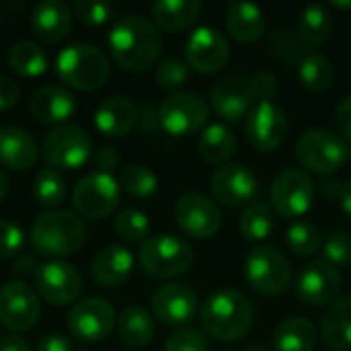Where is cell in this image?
<instances>
[{"instance_id": "f907efd6", "label": "cell", "mask_w": 351, "mask_h": 351, "mask_svg": "<svg viewBox=\"0 0 351 351\" xmlns=\"http://www.w3.org/2000/svg\"><path fill=\"white\" fill-rule=\"evenodd\" d=\"M97 162H99L103 173H109L111 169H115L119 165V152L115 148H111V146H103L97 152Z\"/></svg>"}, {"instance_id": "4fadbf2b", "label": "cell", "mask_w": 351, "mask_h": 351, "mask_svg": "<svg viewBox=\"0 0 351 351\" xmlns=\"http://www.w3.org/2000/svg\"><path fill=\"white\" fill-rule=\"evenodd\" d=\"M93 154L88 134L78 125H60L43 140V158L58 169H80Z\"/></svg>"}, {"instance_id": "db71d44e", "label": "cell", "mask_w": 351, "mask_h": 351, "mask_svg": "<svg viewBox=\"0 0 351 351\" xmlns=\"http://www.w3.org/2000/svg\"><path fill=\"white\" fill-rule=\"evenodd\" d=\"M339 204H341V208H343V212L348 214L351 218V179L348 183H343V187H341V193H339V199H337Z\"/></svg>"}, {"instance_id": "6da1fadb", "label": "cell", "mask_w": 351, "mask_h": 351, "mask_svg": "<svg viewBox=\"0 0 351 351\" xmlns=\"http://www.w3.org/2000/svg\"><path fill=\"white\" fill-rule=\"evenodd\" d=\"M109 51L119 68L136 74L146 72L162 51L158 27L142 14H125L109 33Z\"/></svg>"}, {"instance_id": "7bdbcfd3", "label": "cell", "mask_w": 351, "mask_h": 351, "mask_svg": "<svg viewBox=\"0 0 351 351\" xmlns=\"http://www.w3.org/2000/svg\"><path fill=\"white\" fill-rule=\"evenodd\" d=\"M323 257L333 267H346L351 265V234L337 230L333 232L327 243L323 245Z\"/></svg>"}, {"instance_id": "d590c367", "label": "cell", "mask_w": 351, "mask_h": 351, "mask_svg": "<svg viewBox=\"0 0 351 351\" xmlns=\"http://www.w3.org/2000/svg\"><path fill=\"white\" fill-rule=\"evenodd\" d=\"M239 226L247 241L259 243L274 230V210L265 202H251L241 214Z\"/></svg>"}, {"instance_id": "74e56055", "label": "cell", "mask_w": 351, "mask_h": 351, "mask_svg": "<svg viewBox=\"0 0 351 351\" xmlns=\"http://www.w3.org/2000/svg\"><path fill=\"white\" fill-rule=\"evenodd\" d=\"M121 187L125 193H130L136 199H148L156 193L158 189V179L156 175L142 165H130L121 171V179H119Z\"/></svg>"}, {"instance_id": "277c9868", "label": "cell", "mask_w": 351, "mask_h": 351, "mask_svg": "<svg viewBox=\"0 0 351 351\" xmlns=\"http://www.w3.org/2000/svg\"><path fill=\"white\" fill-rule=\"evenodd\" d=\"M56 72L66 86L90 93L109 80L111 64L97 45L72 43L58 53Z\"/></svg>"}, {"instance_id": "7dc6e473", "label": "cell", "mask_w": 351, "mask_h": 351, "mask_svg": "<svg viewBox=\"0 0 351 351\" xmlns=\"http://www.w3.org/2000/svg\"><path fill=\"white\" fill-rule=\"evenodd\" d=\"M335 125L339 130V136L351 144V95L339 101L335 109Z\"/></svg>"}, {"instance_id": "83f0119b", "label": "cell", "mask_w": 351, "mask_h": 351, "mask_svg": "<svg viewBox=\"0 0 351 351\" xmlns=\"http://www.w3.org/2000/svg\"><path fill=\"white\" fill-rule=\"evenodd\" d=\"M226 29L237 41L253 43L265 31V14L257 4L230 2L226 8Z\"/></svg>"}, {"instance_id": "e0dca14e", "label": "cell", "mask_w": 351, "mask_h": 351, "mask_svg": "<svg viewBox=\"0 0 351 351\" xmlns=\"http://www.w3.org/2000/svg\"><path fill=\"white\" fill-rule=\"evenodd\" d=\"M247 140L259 152L276 150L288 134V117L274 101L257 103L247 117Z\"/></svg>"}, {"instance_id": "f6af8a7d", "label": "cell", "mask_w": 351, "mask_h": 351, "mask_svg": "<svg viewBox=\"0 0 351 351\" xmlns=\"http://www.w3.org/2000/svg\"><path fill=\"white\" fill-rule=\"evenodd\" d=\"M23 230L14 222L0 220V259H8L19 253L23 247Z\"/></svg>"}, {"instance_id": "ffe728a7", "label": "cell", "mask_w": 351, "mask_h": 351, "mask_svg": "<svg viewBox=\"0 0 351 351\" xmlns=\"http://www.w3.org/2000/svg\"><path fill=\"white\" fill-rule=\"evenodd\" d=\"M214 111L226 121H239L243 115H249L255 95L251 86V76L247 74H228L220 78L210 93ZM257 105V103H255Z\"/></svg>"}, {"instance_id": "4dcf8cb0", "label": "cell", "mask_w": 351, "mask_h": 351, "mask_svg": "<svg viewBox=\"0 0 351 351\" xmlns=\"http://www.w3.org/2000/svg\"><path fill=\"white\" fill-rule=\"evenodd\" d=\"M117 335L130 348H144L154 339V319L142 306H128L117 319Z\"/></svg>"}, {"instance_id": "b9f144b4", "label": "cell", "mask_w": 351, "mask_h": 351, "mask_svg": "<svg viewBox=\"0 0 351 351\" xmlns=\"http://www.w3.org/2000/svg\"><path fill=\"white\" fill-rule=\"evenodd\" d=\"M165 351H210V341L202 331L193 327H181L169 335Z\"/></svg>"}, {"instance_id": "816d5d0a", "label": "cell", "mask_w": 351, "mask_h": 351, "mask_svg": "<svg viewBox=\"0 0 351 351\" xmlns=\"http://www.w3.org/2000/svg\"><path fill=\"white\" fill-rule=\"evenodd\" d=\"M0 351H31V348L19 335H4L0 337Z\"/></svg>"}, {"instance_id": "2e32d148", "label": "cell", "mask_w": 351, "mask_h": 351, "mask_svg": "<svg viewBox=\"0 0 351 351\" xmlns=\"http://www.w3.org/2000/svg\"><path fill=\"white\" fill-rule=\"evenodd\" d=\"M175 220L179 228L191 239H210L222 226L218 206L204 193H185L175 204Z\"/></svg>"}, {"instance_id": "d6a6232c", "label": "cell", "mask_w": 351, "mask_h": 351, "mask_svg": "<svg viewBox=\"0 0 351 351\" xmlns=\"http://www.w3.org/2000/svg\"><path fill=\"white\" fill-rule=\"evenodd\" d=\"M8 66L12 72L25 78L41 76L47 70V56L45 51L33 41H16L8 51Z\"/></svg>"}, {"instance_id": "7402d4cb", "label": "cell", "mask_w": 351, "mask_h": 351, "mask_svg": "<svg viewBox=\"0 0 351 351\" xmlns=\"http://www.w3.org/2000/svg\"><path fill=\"white\" fill-rule=\"evenodd\" d=\"M72 10L62 0H43L33 6L31 29L37 39L45 43H60L70 35Z\"/></svg>"}, {"instance_id": "9f6ffc18", "label": "cell", "mask_w": 351, "mask_h": 351, "mask_svg": "<svg viewBox=\"0 0 351 351\" xmlns=\"http://www.w3.org/2000/svg\"><path fill=\"white\" fill-rule=\"evenodd\" d=\"M243 351H269V348L263 341H253V343H249Z\"/></svg>"}, {"instance_id": "680465c9", "label": "cell", "mask_w": 351, "mask_h": 351, "mask_svg": "<svg viewBox=\"0 0 351 351\" xmlns=\"http://www.w3.org/2000/svg\"><path fill=\"white\" fill-rule=\"evenodd\" d=\"M0 23H2V10H0Z\"/></svg>"}, {"instance_id": "e575fe53", "label": "cell", "mask_w": 351, "mask_h": 351, "mask_svg": "<svg viewBox=\"0 0 351 351\" xmlns=\"http://www.w3.org/2000/svg\"><path fill=\"white\" fill-rule=\"evenodd\" d=\"M298 78L311 93H323L331 86L335 78L333 64L323 53H308L298 64Z\"/></svg>"}, {"instance_id": "ba28073f", "label": "cell", "mask_w": 351, "mask_h": 351, "mask_svg": "<svg viewBox=\"0 0 351 351\" xmlns=\"http://www.w3.org/2000/svg\"><path fill=\"white\" fill-rule=\"evenodd\" d=\"M119 193L121 187L111 173L95 171L76 183L72 191V204L82 218L103 220L117 210Z\"/></svg>"}, {"instance_id": "f1b7e54d", "label": "cell", "mask_w": 351, "mask_h": 351, "mask_svg": "<svg viewBox=\"0 0 351 351\" xmlns=\"http://www.w3.org/2000/svg\"><path fill=\"white\" fill-rule=\"evenodd\" d=\"M152 23L169 33H179L191 27L199 12L202 2L199 0H158L150 8Z\"/></svg>"}, {"instance_id": "c3c4849f", "label": "cell", "mask_w": 351, "mask_h": 351, "mask_svg": "<svg viewBox=\"0 0 351 351\" xmlns=\"http://www.w3.org/2000/svg\"><path fill=\"white\" fill-rule=\"evenodd\" d=\"M16 101H19V84L8 76H0V111H8Z\"/></svg>"}, {"instance_id": "8992f818", "label": "cell", "mask_w": 351, "mask_h": 351, "mask_svg": "<svg viewBox=\"0 0 351 351\" xmlns=\"http://www.w3.org/2000/svg\"><path fill=\"white\" fill-rule=\"evenodd\" d=\"M296 158L313 173H335L350 158V144L327 128L308 130L296 144Z\"/></svg>"}, {"instance_id": "f546056e", "label": "cell", "mask_w": 351, "mask_h": 351, "mask_svg": "<svg viewBox=\"0 0 351 351\" xmlns=\"http://www.w3.org/2000/svg\"><path fill=\"white\" fill-rule=\"evenodd\" d=\"M315 346L317 329L302 317L282 321L274 333V351H315Z\"/></svg>"}, {"instance_id": "f35d334b", "label": "cell", "mask_w": 351, "mask_h": 351, "mask_svg": "<svg viewBox=\"0 0 351 351\" xmlns=\"http://www.w3.org/2000/svg\"><path fill=\"white\" fill-rule=\"evenodd\" d=\"M115 232L130 245H144L150 232V220L144 212L140 210H121L115 216Z\"/></svg>"}, {"instance_id": "484cf974", "label": "cell", "mask_w": 351, "mask_h": 351, "mask_svg": "<svg viewBox=\"0 0 351 351\" xmlns=\"http://www.w3.org/2000/svg\"><path fill=\"white\" fill-rule=\"evenodd\" d=\"M37 160L33 136L19 125L0 128V162L14 171H27Z\"/></svg>"}, {"instance_id": "f5cc1de1", "label": "cell", "mask_w": 351, "mask_h": 351, "mask_svg": "<svg viewBox=\"0 0 351 351\" xmlns=\"http://www.w3.org/2000/svg\"><path fill=\"white\" fill-rule=\"evenodd\" d=\"M341 187H343V183H339L337 179H325L323 185H321V191H323V195H325L327 199H333V197L339 199Z\"/></svg>"}, {"instance_id": "6f0895ef", "label": "cell", "mask_w": 351, "mask_h": 351, "mask_svg": "<svg viewBox=\"0 0 351 351\" xmlns=\"http://www.w3.org/2000/svg\"><path fill=\"white\" fill-rule=\"evenodd\" d=\"M335 6H341V8H350L351 2H335Z\"/></svg>"}, {"instance_id": "9a60e30c", "label": "cell", "mask_w": 351, "mask_h": 351, "mask_svg": "<svg viewBox=\"0 0 351 351\" xmlns=\"http://www.w3.org/2000/svg\"><path fill=\"white\" fill-rule=\"evenodd\" d=\"M35 288L37 294L49 304L64 306L76 302L82 290V278L78 269L60 259H51L41 263L35 271Z\"/></svg>"}, {"instance_id": "ac0fdd59", "label": "cell", "mask_w": 351, "mask_h": 351, "mask_svg": "<svg viewBox=\"0 0 351 351\" xmlns=\"http://www.w3.org/2000/svg\"><path fill=\"white\" fill-rule=\"evenodd\" d=\"M212 195L226 208H241L255 202L257 177L255 173L241 162H226L212 175L210 183Z\"/></svg>"}, {"instance_id": "cb8c5ba5", "label": "cell", "mask_w": 351, "mask_h": 351, "mask_svg": "<svg viewBox=\"0 0 351 351\" xmlns=\"http://www.w3.org/2000/svg\"><path fill=\"white\" fill-rule=\"evenodd\" d=\"M29 109L39 123H62L76 111V99L68 88L47 84L33 93Z\"/></svg>"}, {"instance_id": "ab89813d", "label": "cell", "mask_w": 351, "mask_h": 351, "mask_svg": "<svg viewBox=\"0 0 351 351\" xmlns=\"http://www.w3.org/2000/svg\"><path fill=\"white\" fill-rule=\"evenodd\" d=\"M286 243L290 251L298 257H311L323 247L321 230L311 222H294L286 232Z\"/></svg>"}, {"instance_id": "52a82bcc", "label": "cell", "mask_w": 351, "mask_h": 351, "mask_svg": "<svg viewBox=\"0 0 351 351\" xmlns=\"http://www.w3.org/2000/svg\"><path fill=\"white\" fill-rule=\"evenodd\" d=\"M245 278L249 286L263 296H278L292 280L290 261L282 251L269 245L255 247L245 261Z\"/></svg>"}, {"instance_id": "603a6c76", "label": "cell", "mask_w": 351, "mask_h": 351, "mask_svg": "<svg viewBox=\"0 0 351 351\" xmlns=\"http://www.w3.org/2000/svg\"><path fill=\"white\" fill-rule=\"evenodd\" d=\"M134 271V255L121 245L103 247L90 265L93 280L103 288H117L130 280Z\"/></svg>"}, {"instance_id": "bcb514c9", "label": "cell", "mask_w": 351, "mask_h": 351, "mask_svg": "<svg viewBox=\"0 0 351 351\" xmlns=\"http://www.w3.org/2000/svg\"><path fill=\"white\" fill-rule=\"evenodd\" d=\"M251 86H253V95H255V103L271 101L276 97V93H278V80L269 72L253 74L251 76Z\"/></svg>"}, {"instance_id": "8fae6325", "label": "cell", "mask_w": 351, "mask_h": 351, "mask_svg": "<svg viewBox=\"0 0 351 351\" xmlns=\"http://www.w3.org/2000/svg\"><path fill=\"white\" fill-rule=\"evenodd\" d=\"M41 317L39 294L27 282H8L0 288V325L8 331L25 333Z\"/></svg>"}, {"instance_id": "836d02e7", "label": "cell", "mask_w": 351, "mask_h": 351, "mask_svg": "<svg viewBox=\"0 0 351 351\" xmlns=\"http://www.w3.org/2000/svg\"><path fill=\"white\" fill-rule=\"evenodd\" d=\"M333 16L323 4H313L302 10L298 21V37L308 45H321L331 37Z\"/></svg>"}, {"instance_id": "4316f807", "label": "cell", "mask_w": 351, "mask_h": 351, "mask_svg": "<svg viewBox=\"0 0 351 351\" xmlns=\"http://www.w3.org/2000/svg\"><path fill=\"white\" fill-rule=\"evenodd\" d=\"M323 341L335 351H351V296L329 304L321 319Z\"/></svg>"}, {"instance_id": "7c38bea8", "label": "cell", "mask_w": 351, "mask_h": 351, "mask_svg": "<svg viewBox=\"0 0 351 351\" xmlns=\"http://www.w3.org/2000/svg\"><path fill=\"white\" fill-rule=\"evenodd\" d=\"M315 204V183L302 169L282 171L271 185V208L282 218L304 216Z\"/></svg>"}, {"instance_id": "9c48e42d", "label": "cell", "mask_w": 351, "mask_h": 351, "mask_svg": "<svg viewBox=\"0 0 351 351\" xmlns=\"http://www.w3.org/2000/svg\"><path fill=\"white\" fill-rule=\"evenodd\" d=\"M210 107L206 99L193 90H179L167 97L158 109V121L171 136H189L204 128Z\"/></svg>"}, {"instance_id": "1f68e13d", "label": "cell", "mask_w": 351, "mask_h": 351, "mask_svg": "<svg viewBox=\"0 0 351 351\" xmlns=\"http://www.w3.org/2000/svg\"><path fill=\"white\" fill-rule=\"evenodd\" d=\"M197 146H199V154L206 162L226 165L228 158L234 154L237 140H234V134L230 132V128H226L222 123H212L199 134Z\"/></svg>"}, {"instance_id": "d4e9b609", "label": "cell", "mask_w": 351, "mask_h": 351, "mask_svg": "<svg viewBox=\"0 0 351 351\" xmlns=\"http://www.w3.org/2000/svg\"><path fill=\"white\" fill-rule=\"evenodd\" d=\"M138 109L128 97H109L95 111V128L107 138H121L134 130Z\"/></svg>"}, {"instance_id": "3957f363", "label": "cell", "mask_w": 351, "mask_h": 351, "mask_svg": "<svg viewBox=\"0 0 351 351\" xmlns=\"http://www.w3.org/2000/svg\"><path fill=\"white\" fill-rule=\"evenodd\" d=\"M86 226L80 216L68 210H51L35 218L31 226V247L45 257H68L82 249Z\"/></svg>"}, {"instance_id": "30bf717a", "label": "cell", "mask_w": 351, "mask_h": 351, "mask_svg": "<svg viewBox=\"0 0 351 351\" xmlns=\"http://www.w3.org/2000/svg\"><path fill=\"white\" fill-rule=\"evenodd\" d=\"M66 325L74 339L82 343H97L111 335L117 327V317L113 304L107 300L82 298L70 308Z\"/></svg>"}, {"instance_id": "91938a15", "label": "cell", "mask_w": 351, "mask_h": 351, "mask_svg": "<svg viewBox=\"0 0 351 351\" xmlns=\"http://www.w3.org/2000/svg\"><path fill=\"white\" fill-rule=\"evenodd\" d=\"M350 154H351V144H350Z\"/></svg>"}, {"instance_id": "5bb4252c", "label": "cell", "mask_w": 351, "mask_h": 351, "mask_svg": "<svg viewBox=\"0 0 351 351\" xmlns=\"http://www.w3.org/2000/svg\"><path fill=\"white\" fill-rule=\"evenodd\" d=\"M187 66L202 74H216L230 62V45L216 27H197L185 41Z\"/></svg>"}, {"instance_id": "5b68a950", "label": "cell", "mask_w": 351, "mask_h": 351, "mask_svg": "<svg viewBox=\"0 0 351 351\" xmlns=\"http://www.w3.org/2000/svg\"><path fill=\"white\" fill-rule=\"evenodd\" d=\"M140 267L154 280H173L191 269L195 253L187 241L171 234L148 239L138 253Z\"/></svg>"}, {"instance_id": "7a4b0ae2", "label": "cell", "mask_w": 351, "mask_h": 351, "mask_svg": "<svg viewBox=\"0 0 351 351\" xmlns=\"http://www.w3.org/2000/svg\"><path fill=\"white\" fill-rule=\"evenodd\" d=\"M199 321L208 335L220 341L243 339L255 321L251 300L239 290H218L199 308Z\"/></svg>"}, {"instance_id": "60d3db41", "label": "cell", "mask_w": 351, "mask_h": 351, "mask_svg": "<svg viewBox=\"0 0 351 351\" xmlns=\"http://www.w3.org/2000/svg\"><path fill=\"white\" fill-rule=\"evenodd\" d=\"M156 82L165 90H179L189 78V66L181 58H167L156 66Z\"/></svg>"}, {"instance_id": "8d00e7d4", "label": "cell", "mask_w": 351, "mask_h": 351, "mask_svg": "<svg viewBox=\"0 0 351 351\" xmlns=\"http://www.w3.org/2000/svg\"><path fill=\"white\" fill-rule=\"evenodd\" d=\"M33 197L45 208L60 206L64 202V197H66V181H64V177L53 169L39 171L37 177L33 179Z\"/></svg>"}, {"instance_id": "11a10c76", "label": "cell", "mask_w": 351, "mask_h": 351, "mask_svg": "<svg viewBox=\"0 0 351 351\" xmlns=\"http://www.w3.org/2000/svg\"><path fill=\"white\" fill-rule=\"evenodd\" d=\"M6 193H8V177H6V173L0 169V202L6 197Z\"/></svg>"}, {"instance_id": "ee69618b", "label": "cell", "mask_w": 351, "mask_h": 351, "mask_svg": "<svg viewBox=\"0 0 351 351\" xmlns=\"http://www.w3.org/2000/svg\"><path fill=\"white\" fill-rule=\"evenodd\" d=\"M72 14L82 21L84 25H103L111 19L113 6L107 2H95V0H78L72 6Z\"/></svg>"}, {"instance_id": "d6986e66", "label": "cell", "mask_w": 351, "mask_h": 351, "mask_svg": "<svg viewBox=\"0 0 351 351\" xmlns=\"http://www.w3.org/2000/svg\"><path fill=\"white\" fill-rule=\"evenodd\" d=\"M154 317L171 327H183L187 325L197 313H199V300L193 288L187 284L171 282L160 286L150 300Z\"/></svg>"}, {"instance_id": "681fc988", "label": "cell", "mask_w": 351, "mask_h": 351, "mask_svg": "<svg viewBox=\"0 0 351 351\" xmlns=\"http://www.w3.org/2000/svg\"><path fill=\"white\" fill-rule=\"evenodd\" d=\"M37 351H74V348L64 335H45L37 343Z\"/></svg>"}, {"instance_id": "44dd1931", "label": "cell", "mask_w": 351, "mask_h": 351, "mask_svg": "<svg viewBox=\"0 0 351 351\" xmlns=\"http://www.w3.org/2000/svg\"><path fill=\"white\" fill-rule=\"evenodd\" d=\"M341 290V274L327 261H313L298 274L296 294L302 302L313 306L331 304Z\"/></svg>"}]
</instances>
